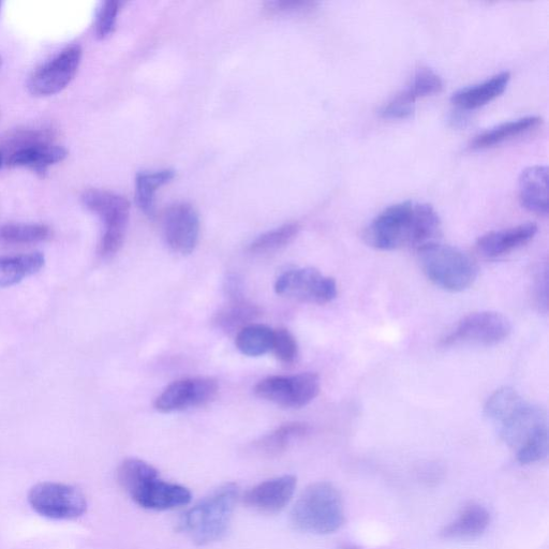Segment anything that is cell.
Returning a JSON list of instances; mask_svg holds the SVG:
<instances>
[{"label": "cell", "instance_id": "cell-1", "mask_svg": "<svg viewBox=\"0 0 549 549\" xmlns=\"http://www.w3.org/2000/svg\"><path fill=\"white\" fill-rule=\"evenodd\" d=\"M441 233V220L432 205L402 202L379 214L365 231V241L378 250L403 247L419 249L436 243Z\"/></svg>", "mask_w": 549, "mask_h": 549}, {"label": "cell", "instance_id": "cell-2", "mask_svg": "<svg viewBox=\"0 0 549 549\" xmlns=\"http://www.w3.org/2000/svg\"><path fill=\"white\" fill-rule=\"evenodd\" d=\"M239 494V486L235 483L220 486L183 514L177 531L186 533L199 546L221 540L229 530Z\"/></svg>", "mask_w": 549, "mask_h": 549}, {"label": "cell", "instance_id": "cell-3", "mask_svg": "<svg viewBox=\"0 0 549 549\" xmlns=\"http://www.w3.org/2000/svg\"><path fill=\"white\" fill-rule=\"evenodd\" d=\"M291 523L296 530L321 536L338 531L346 523L338 489L329 482L309 485L292 509Z\"/></svg>", "mask_w": 549, "mask_h": 549}, {"label": "cell", "instance_id": "cell-4", "mask_svg": "<svg viewBox=\"0 0 549 549\" xmlns=\"http://www.w3.org/2000/svg\"><path fill=\"white\" fill-rule=\"evenodd\" d=\"M417 252L424 275L445 291H465L478 278L476 262L455 247L436 242L419 248Z\"/></svg>", "mask_w": 549, "mask_h": 549}, {"label": "cell", "instance_id": "cell-5", "mask_svg": "<svg viewBox=\"0 0 549 549\" xmlns=\"http://www.w3.org/2000/svg\"><path fill=\"white\" fill-rule=\"evenodd\" d=\"M87 210L93 212L105 225L101 237L99 254L102 258L114 257L123 247L130 216V202L114 192L89 189L82 196Z\"/></svg>", "mask_w": 549, "mask_h": 549}, {"label": "cell", "instance_id": "cell-6", "mask_svg": "<svg viewBox=\"0 0 549 549\" xmlns=\"http://www.w3.org/2000/svg\"><path fill=\"white\" fill-rule=\"evenodd\" d=\"M512 332L510 320L495 311H479L464 317L441 339L444 348L454 346H496Z\"/></svg>", "mask_w": 549, "mask_h": 549}, {"label": "cell", "instance_id": "cell-7", "mask_svg": "<svg viewBox=\"0 0 549 549\" xmlns=\"http://www.w3.org/2000/svg\"><path fill=\"white\" fill-rule=\"evenodd\" d=\"M28 503L37 514L54 521H71L87 511V500L80 489L64 483L35 485L29 491Z\"/></svg>", "mask_w": 549, "mask_h": 549}, {"label": "cell", "instance_id": "cell-8", "mask_svg": "<svg viewBox=\"0 0 549 549\" xmlns=\"http://www.w3.org/2000/svg\"><path fill=\"white\" fill-rule=\"evenodd\" d=\"M321 382L318 375L303 373L290 377H270L260 381L255 394L267 402L284 408L299 409L319 395Z\"/></svg>", "mask_w": 549, "mask_h": 549}, {"label": "cell", "instance_id": "cell-9", "mask_svg": "<svg viewBox=\"0 0 549 549\" xmlns=\"http://www.w3.org/2000/svg\"><path fill=\"white\" fill-rule=\"evenodd\" d=\"M275 291L287 298L317 305L331 303L338 293L336 280L324 276L314 267L290 270L280 275Z\"/></svg>", "mask_w": 549, "mask_h": 549}, {"label": "cell", "instance_id": "cell-10", "mask_svg": "<svg viewBox=\"0 0 549 549\" xmlns=\"http://www.w3.org/2000/svg\"><path fill=\"white\" fill-rule=\"evenodd\" d=\"M82 56L81 46L71 44L33 72L27 82L28 91L37 97L61 93L76 77Z\"/></svg>", "mask_w": 549, "mask_h": 549}, {"label": "cell", "instance_id": "cell-11", "mask_svg": "<svg viewBox=\"0 0 549 549\" xmlns=\"http://www.w3.org/2000/svg\"><path fill=\"white\" fill-rule=\"evenodd\" d=\"M218 383L212 378H190L173 382L155 402L162 413L202 407L213 402L218 394Z\"/></svg>", "mask_w": 549, "mask_h": 549}, {"label": "cell", "instance_id": "cell-12", "mask_svg": "<svg viewBox=\"0 0 549 549\" xmlns=\"http://www.w3.org/2000/svg\"><path fill=\"white\" fill-rule=\"evenodd\" d=\"M163 234L169 247L177 254L187 256L199 242L200 218L194 206L177 203L163 216Z\"/></svg>", "mask_w": 549, "mask_h": 549}, {"label": "cell", "instance_id": "cell-13", "mask_svg": "<svg viewBox=\"0 0 549 549\" xmlns=\"http://www.w3.org/2000/svg\"><path fill=\"white\" fill-rule=\"evenodd\" d=\"M498 424L502 440L518 450L531 436L547 426L546 413L541 407L523 399Z\"/></svg>", "mask_w": 549, "mask_h": 549}, {"label": "cell", "instance_id": "cell-14", "mask_svg": "<svg viewBox=\"0 0 549 549\" xmlns=\"http://www.w3.org/2000/svg\"><path fill=\"white\" fill-rule=\"evenodd\" d=\"M298 479L284 476L267 480L252 487L244 495L246 507L265 514H276L284 510L292 500Z\"/></svg>", "mask_w": 549, "mask_h": 549}, {"label": "cell", "instance_id": "cell-15", "mask_svg": "<svg viewBox=\"0 0 549 549\" xmlns=\"http://www.w3.org/2000/svg\"><path fill=\"white\" fill-rule=\"evenodd\" d=\"M130 497L141 508L153 511L185 507L192 499L188 488L162 481L159 477L143 483Z\"/></svg>", "mask_w": 549, "mask_h": 549}, {"label": "cell", "instance_id": "cell-16", "mask_svg": "<svg viewBox=\"0 0 549 549\" xmlns=\"http://www.w3.org/2000/svg\"><path fill=\"white\" fill-rule=\"evenodd\" d=\"M24 138L8 157V166L32 169L43 176L51 166L64 161L68 156L63 146L39 141L40 137L37 136L31 140H28L27 136Z\"/></svg>", "mask_w": 549, "mask_h": 549}, {"label": "cell", "instance_id": "cell-17", "mask_svg": "<svg viewBox=\"0 0 549 549\" xmlns=\"http://www.w3.org/2000/svg\"><path fill=\"white\" fill-rule=\"evenodd\" d=\"M538 233V226L533 222L513 228L492 231L484 234L477 242L480 254L488 259H495L510 254L530 243Z\"/></svg>", "mask_w": 549, "mask_h": 549}, {"label": "cell", "instance_id": "cell-18", "mask_svg": "<svg viewBox=\"0 0 549 549\" xmlns=\"http://www.w3.org/2000/svg\"><path fill=\"white\" fill-rule=\"evenodd\" d=\"M510 81V72L498 73L482 83L461 89L453 94L451 101L454 106L465 111L482 108L501 96Z\"/></svg>", "mask_w": 549, "mask_h": 549}, {"label": "cell", "instance_id": "cell-19", "mask_svg": "<svg viewBox=\"0 0 549 549\" xmlns=\"http://www.w3.org/2000/svg\"><path fill=\"white\" fill-rule=\"evenodd\" d=\"M489 525L491 514L481 504L471 503L439 536L444 540H474L483 536Z\"/></svg>", "mask_w": 549, "mask_h": 549}, {"label": "cell", "instance_id": "cell-20", "mask_svg": "<svg viewBox=\"0 0 549 549\" xmlns=\"http://www.w3.org/2000/svg\"><path fill=\"white\" fill-rule=\"evenodd\" d=\"M547 182V167L534 166L522 172L519 177V199L527 211L537 215H547Z\"/></svg>", "mask_w": 549, "mask_h": 549}, {"label": "cell", "instance_id": "cell-21", "mask_svg": "<svg viewBox=\"0 0 549 549\" xmlns=\"http://www.w3.org/2000/svg\"><path fill=\"white\" fill-rule=\"evenodd\" d=\"M542 121V118L539 116H526L501 124L474 138L470 144V148L471 150L479 151L506 143L537 129L542 124Z\"/></svg>", "mask_w": 549, "mask_h": 549}, {"label": "cell", "instance_id": "cell-22", "mask_svg": "<svg viewBox=\"0 0 549 549\" xmlns=\"http://www.w3.org/2000/svg\"><path fill=\"white\" fill-rule=\"evenodd\" d=\"M46 258L41 252L11 257H0V288L16 286L22 280L42 270Z\"/></svg>", "mask_w": 549, "mask_h": 549}, {"label": "cell", "instance_id": "cell-23", "mask_svg": "<svg viewBox=\"0 0 549 549\" xmlns=\"http://www.w3.org/2000/svg\"><path fill=\"white\" fill-rule=\"evenodd\" d=\"M174 177L175 171L171 169L137 174L136 200L145 215L154 217L156 192L160 187L170 183Z\"/></svg>", "mask_w": 549, "mask_h": 549}, {"label": "cell", "instance_id": "cell-24", "mask_svg": "<svg viewBox=\"0 0 549 549\" xmlns=\"http://www.w3.org/2000/svg\"><path fill=\"white\" fill-rule=\"evenodd\" d=\"M309 430V426L304 423L285 424L257 441L255 448L265 456H277L283 454L294 440L307 436Z\"/></svg>", "mask_w": 549, "mask_h": 549}, {"label": "cell", "instance_id": "cell-25", "mask_svg": "<svg viewBox=\"0 0 549 549\" xmlns=\"http://www.w3.org/2000/svg\"><path fill=\"white\" fill-rule=\"evenodd\" d=\"M274 331L263 324H250L237 333L235 345L247 356H261L272 351Z\"/></svg>", "mask_w": 549, "mask_h": 549}, {"label": "cell", "instance_id": "cell-26", "mask_svg": "<svg viewBox=\"0 0 549 549\" xmlns=\"http://www.w3.org/2000/svg\"><path fill=\"white\" fill-rule=\"evenodd\" d=\"M261 315L260 309L244 301L235 300L219 311L216 323L226 332L241 331Z\"/></svg>", "mask_w": 549, "mask_h": 549}, {"label": "cell", "instance_id": "cell-27", "mask_svg": "<svg viewBox=\"0 0 549 549\" xmlns=\"http://www.w3.org/2000/svg\"><path fill=\"white\" fill-rule=\"evenodd\" d=\"M158 477L155 467L137 458L126 459L117 469V481L129 495L143 483Z\"/></svg>", "mask_w": 549, "mask_h": 549}, {"label": "cell", "instance_id": "cell-28", "mask_svg": "<svg viewBox=\"0 0 549 549\" xmlns=\"http://www.w3.org/2000/svg\"><path fill=\"white\" fill-rule=\"evenodd\" d=\"M301 227L296 222H290L272 231L266 232L258 237L249 246L252 254H271L281 248L288 246L299 235Z\"/></svg>", "mask_w": 549, "mask_h": 549}, {"label": "cell", "instance_id": "cell-29", "mask_svg": "<svg viewBox=\"0 0 549 549\" xmlns=\"http://www.w3.org/2000/svg\"><path fill=\"white\" fill-rule=\"evenodd\" d=\"M443 82L438 74L429 68H420L415 72L408 87L398 96L414 106L420 98L432 96L442 91Z\"/></svg>", "mask_w": 549, "mask_h": 549}, {"label": "cell", "instance_id": "cell-30", "mask_svg": "<svg viewBox=\"0 0 549 549\" xmlns=\"http://www.w3.org/2000/svg\"><path fill=\"white\" fill-rule=\"evenodd\" d=\"M51 230L46 225L9 224L0 228V239L13 244H34L49 239Z\"/></svg>", "mask_w": 549, "mask_h": 549}, {"label": "cell", "instance_id": "cell-31", "mask_svg": "<svg viewBox=\"0 0 549 549\" xmlns=\"http://www.w3.org/2000/svg\"><path fill=\"white\" fill-rule=\"evenodd\" d=\"M524 398L512 388L497 390L487 399L484 411L486 417L499 423L519 404Z\"/></svg>", "mask_w": 549, "mask_h": 549}, {"label": "cell", "instance_id": "cell-32", "mask_svg": "<svg viewBox=\"0 0 549 549\" xmlns=\"http://www.w3.org/2000/svg\"><path fill=\"white\" fill-rule=\"evenodd\" d=\"M549 438L548 427H544L531 436L521 448L517 450V462L523 466L543 461L548 455Z\"/></svg>", "mask_w": 549, "mask_h": 549}, {"label": "cell", "instance_id": "cell-33", "mask_svg": "<svg viewBox=\"0 0 549 549\" xmlns=\"http://www.w3.org/2000/svg\"><path fill=\"white\" fill-rule=\"evenodd\" d=\"M121 6L122 3L118 0H107L101 4L95 24V33L98 39H106L113 34Z\"/></svg>", "mask_w": 549, "mask_h": 549}, {"label": "cell", "instance_id": "cell-34", "mask_svg": "<svg viewBox=\"0 0 549 549\" xmlns=\"http://www.w3.org/2000/svg\"><path fill=\"white\" fill-rule=\"evenodd\" d=\"M277 359L285 364H292L298 359L299 345L294 336L286 329L274 331L273 348Z\"/></svg>", "mask_w": 549, "mask_h": 549}, {"label": "cell", "instance_id": "cell-35", "mask_svg": "<svg viewBox=\"0 0 549 549\" xmlns=\"http://www.w3.org/2000/svg\"><path fill=\"white\" fill-rule=\"evenodd\" d=\"M317 4L304 2V0H276L265 4V10L273 16L278 14L304 13L314 10Z\"/></svg>", "mask_w": 549, "mask_h": 549}, {"label": "cell", "instance_id": "cell-36", "mask_svg": "<svg viewBox=\"0 0 549 549\" xmlns=\"http://www.w3.org/2000/svg\"><path fill=\"white\" fill-rule=\"evenodd\" d=\"M414 111V106L409 105L402 98L396 96L394 97L388 105H385L380 114L383 118H388V120H405L412 115Z\"/></svg>", "mask_w": 549, "mask_h": 549}, {"label": "cell", "instance_id": "cell-37", "mask_svg": "<svg viewBox=\"0 0 549 549\" xmlns=\"http://www.w3.org/2000/svg\"><path fill=\"white\" fill-rule=\"evenodd\" d=\"M547 278V266L545 265L542 271H540L538 274L536 286L538 304L541 308L543 307L545 310L547 309Z\"/></svg>", "mask_w": 549, "mask_h": 549}, {"label": "cell", "instance_id": "cell-38", "mask_svg": "<svg viewBox=\"0 0 549 549\" xmlns=\"http://www.w3.org/2000/svg\"><path fill=\"white\" fill-rule=\"evenodd\" d=\"M338 549H363V548L353 544H344V545H341Z\"/></svg>", "mask_w": 549, "mask_h": 549}, {"label": "cell", "instance_id": "cell-39", "mask_svg": "<svg viewBox=\"0 0 549 549\" xmlns=\"http://www.w3.org/2000/svg\"><path fill=\"white\" fill-rule=\"evenodd\" d=\"M4 160H5V158H4V154H3V152H2V151H0V167H2V166H3Z\"/></svg>", "mask_w": 549, "mask_h": 549}, {"label": "cell", "instance_id": "cell-40", "mask_svg": "<svg viewBox=\"0 0 549 549\" xmlns=\"http://www.w3.org/2000/svg\"><path fill=\"white\" fill-rule=\"evenodd\" d=\"M2 65H3V57L2 55H0V68H2Z\"/></svg>", "mask_w": 549, "mask_h": 549}, {"label": "cell", "instance_id": "cell-41", "mask_svg": "<svg viewBox=\"0 0 549 549\" xmlns=\"http://www.w3.org/2000/svg\"><path fill=\"white\" fill-rule=\"evenodd\" d=\"M2 8H3V3L0 2V12H2Z\"/></svg>", "mask_w": 549, "mask_h": 549}]
</instances>
